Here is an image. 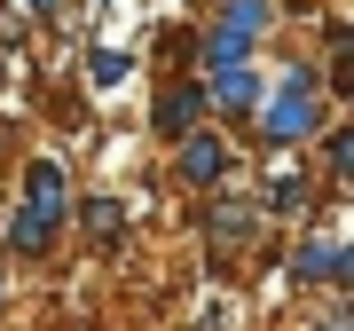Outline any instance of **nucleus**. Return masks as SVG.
I'll return each mask as SVG.
<instances>
[{
	"label": "nucleus",
	"instance_id": "obj_13",
	"mask_svg": "<svg viewBox=\"0 0 354 331\" xmlns=\"http://www.w3.org/2000/svg\"><path fill=\"white\" fill-rule=\"evenodd\" d=\"M32 8H39V16H48V8H64V0H32Z\"/></svg>",
	"mask_w": 354,
	"mask_h": 331
},
{
	"label": "nucleus",
	"instance_id": "obj_4",
	"mask_svg": "<svg viewBox=\"0 0 354 331\" xmlns=\"http://www.w3.org/2000/svg\"><path fill=\"white\" fill-rule=\"evenodd\" d=\"M283 268H291V284H330V292H346V284H354V253H346V244H330V237H299Z\"/></svg>",
	"mask_w": 354,
	"mask_h": 331
},
{
	"label": "nucleus",
	"instance_id": "obj_2",
	"mask_svg": "<svg viewBox=\"0 0 354 331\" xmlns=\"http://www.w3.org/2000/svg\"><path fill=\"white\" fill-rule=\"evenodd\" d=\"M228 166H236V150H228L213 127H197V134H181V142H174V174L189 181V190H205V197H221V190H228Z\"/></svg>",
	"mask_w": 354,
	"mask_h": 331
},
{
	"label": "nucleus",
	"instance_id": "obj_12",
	"mask_svg": "<svg viewBox=\"0 0 354 331\" xmlns=\"http://www.w3.org/2000/svg\"><path fill=\"white\" fill-rule=\"evenodd\" d=\"M315 331H346V316H323V323H315Z\"/></svg>",
	"mask_w": 354,
	"mask_h": 331
},
{
	"label": "nucleus",
	"instance_id": "obj_10",
	"mask_svg": "<svg viewBox=\"0 0 354 331\" xmlns=\"http://www.w3.org/2000/svg\"><path fill=\"white\" fill-rule=\"evenodd\" d=\"M315 142H323V166H330V181H339V174H346V158H354V134L339 127V118H330V127H323Z\"/></svg>",
	"mask_w": 354,
	"mask_h": 331
},
{
	"label": "nucleus",
	"instance_id": "obj_7",
	"mask_svg": "<svg viewBox=\"0 0 354 331\" xmlns=\"http://www.w3.org/2000/svg\"><path fill=\"white\" fill-rule=\"evenodd\" d=\"M24 205H39V213H71V181L55 158H24Z\"/></svg>",
	"mask_w": 354,
	"mask_h": 331
},
{
	"label": "nucleus",
	"instance_id": "obj_1",
	"mask_svg": "<svg viewBox=\"0 0 354 331\" xmlns=\"http://www.w3.org/2000/svg\"><path fill=\"white\" fill-rule=\"evenodd\" d=\"M323 127H330V95H323L315 64H291L283 79H268V95H260V142L299 150V142H315Z\"/></svg>",
	"mask_w": 354,
	"mask_h": 331
},
{
	"label": "nucleus",
	"instance_id": "obj_6",
	"mask_svg": "<svg viewBox=\"0 0 354 331\" xmlns=\"http://www.w3.org/2000/svg\"><path fill=\"white\" fill-rule=\"evenodd\" d=\"M205 229H213V244H252V229H260V197H236V190H221L213 197V213H205Z\"/></svg>",
	"mask_w": 354,
	"mask_h": 331
},
{
	"label": "nucleus",
	"instance_id": "obj_5",
	"mask_svg": "<svg viewBox=\"0 0 354 331\" xmlns=\"http://www.w3.org/2000/svg\"><path fill=\"white\" fill-rule=\"evenodd\" d=\"M260 95H268V79H260L252 64L205 79V111H228V118H252V111H260Z\"/></svg>",
	"mask_w": 354,
	"mask_h": 331
},
{
	"label": "nucleus",
	"instance_id": "obj_11",
	"mask_svg": "<svg viewBox=\"0 0 354 331\" xmlns=\"http://www.w3.org/2000/svg\"><path fill=\"white\" fill-rule=\"evenodd\" d=\"M87 79H95V87H118V79H127V55H118V48L87 55Z\"/></svg>",
	"mask_w": 354,
	"mask_h": 331
},
{
	"label": "nucleus",
	"instance_id": "obj_3",
	"mask_svg": "<svg viewBox=\"0 0 354 331\" xmlns=\"http://www.w3.org/2000/svg\"><path fill=\"white\" fill-rule=\"evenodd\" d=\"M205 118H213V111H205V79H165V87H158V102H150V127H158L165 142L197 134Z\"/></svg>",
	"mask_w": 354,
	"mask_h": 331
},
{
	"label": "nucleus",
	"instance_id": "obj_9",
	"mask_svg": "<svg viewBox=\"0 0 354 331\" xmlns=\"http://www.w3.org/2000/svg\"><path fill=\"white\" fill-rule=\"evenodd\" d=\"M71 205H79V221H87L95 237H118V221H127V213H118V197H111V190H87V197H71Z\"/></svg>",
	"mask_w": 354,
	"mask_h": 331
},
{
	"label": "nucleus",
	"instance_id": "obj_8",
	"mask_svg": "<svg viewBox=\"0 0 354 331\" xmlns=\"http://www.w3.org/2000/svg\"><path fill=\"white\" fill-rule=\"evenodd\" d=\"M213 24H221V32H236V39H260L268 24H276V0H221Z\"/></svg>",
	"mask_w": 354,
	"mask_h": 331
}]
</instances>
